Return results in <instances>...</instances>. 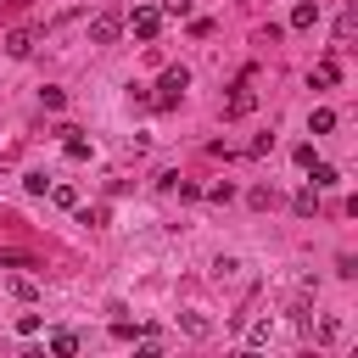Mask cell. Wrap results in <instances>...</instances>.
<instances>
[{"label":"cell","instance_id":"1","mask_svg":"<svg viewBox=\"0 0 358 358\" xmlns=\"http://www.w3.org/2000/svg\"><path fill=\"white\" fill-rule=\"evenodd\" d=\"M185 90H190V73H185V67H168V73H162V84H157V95H151V106H162V112H168V106H179V95H185Z\"/></svg>","mask_w":358,"mask_h":358},{"label":"cell","instance_id":"2","mask_svg":"<svg viewBox=\"0 0 358 358\" xmlns=\"http://www.w3.org/2000/svg\"><path fill=\"white\" fill-rule=\"evenodd\" d=\"M252 106H257V90H252V73H241V84L224 101V117H252Z\"/></svg>","mask_w":358,"mask_h":358},{"label":"cell","instance_id":"3","mask_svg":"<svg viewBox=\"0 0 358 358\" xmlns=\"http://www.w3.org/2000/svg\"><path fill=\"white\" fill-rule=\"evenodd\" d=\"M162 22H168V17H162L157 6H140V11H134V17L123 22V28H134V39H145V45H151V39L162 34Z\"/></svg>","mask_w":358,"mask_h":358},{"label":"cell","instance_id":"4","mask_svg":"<svg viewBox=\"0 0 358 358\" xmlns=\"http://www.w3.org/2000/svg\"><path fill=\"white\" fill-rule=\"evenodd\" d=\"M117 34H123V17H117V11H95V17H90V39H95V45H112Z\"/></svg>","mask_w":358,"mask_h":358},{"label":"cell","instance_id":"5","mask_svg":"<svg viewBox=\"0 0 358 358\" xmlns=\"http://www.w3.org/2000/svg\"><path fill=\"white\" fill-rule=\"evenodd\" d=\"M291 207H296V218H313V213H319V190H313V185H302V190L291 196Z\"/></svg>","mask_w":358,"mask_h":358},{"label":"cell","instance_id":"6","mask_svg":"<svg viewBox=\"0 0 358 358\" xmlns=\"http://www.w3.org/2000/svg\"><path fill=\"white\" fill-rule=\"evenodd\" d=\"M336 78H341V67H336V56H324V62L313 67V90H330Z\"/></svg>","mask_w":358,"mask_h":358},{"label":"cell","instance_id":"7","mask_svg":"<svg viewBox=\"0 0 358 358\" xmlns=\"http://www.w3.org/2000/svg\"><path fill=\"white\" fill-rule=\"evenodd\" d=\"M319 22V0H296V11H291V28H313Z\"/></svg>","mask_w":358,"mask_h":358},{"label":"cell","instance_id":"8","mask_svg":"<svg viewBox=\"0 0 358 358\" xmlns=\"http://www.w3.org/2000/svg\"><path fill=\"white\" fill-rule=\"evenodd\" d=\"M6 50H11V56H28V50H34V34H28V28L6 34Z\"/></svg>","mask_w":358,"mask_h":358},{"label":"cell","instance_id":"9","mask_svg":"<svg viewBox=\"0 0 358 358\" xmlns=\"http://www.w3.org/2000/svg\"><path fill=\"white\" fill-rule=\"evenodd\" d=\"M308 173H313V190H324V185H336V168H330V162H319V157L308 162Z\"/></svg>","mask_w":358,"mask_h":358},{"label":"cell","instance_id":"10","mask_svg":"<svg viewBox=\"0 0 358 358\" xmlns=\"http://www.w3.org/2000/svg\"><path fill=\"white\" fill-rule=\"evenodd\" d=\"M179 324H185V336H196V341H201V336H213V324H207L201 313H179Z\"/></svg>","mask_w":358,"mask_h":358},{"label":"cell","instance_id":"11","mask_svg":"<svg viewBox=\"0 0 358 358\" xmlns=\"http://www.w3.org/2000/svg\"><path fill=\"white\" fill-rule=\"evenodd\" d=\"M50 352L73 358V352H78V336H73V330H56V336H50Z\"/></svg>","mask_w":358,"mask_h":358},{"label":"cell","instance_id":"12","mask_svg":"<svg viewBox=\"0 0 358 358\" xmlns=\"http://www.w3.org/2000/svg\"><path fill=\"white\" fill-rule=\"evenodd\" d=\"M308 129H313V134H330V129H336V112H330V106H319V112L308 117Z\"/></svg>","mask_w":358,"mask_h":358},{"label":"cell","instance_id":"13","mask_svg":"<svg viewBox=\"0 0 358 358\" xmlns=\"http://www.w3.org/2000/svg\"><path fill=\"white\" fill-rule=\"evenodd\" d=\"M50 201H56V207H78V190H73V185H50Z\"/></svg>","mask_w":358,"mask_h":358},{"label":"cell","instance_id":"14","mask_svg":"<svg viewBox=\"0 0 358 358\" xmlns=\"http://www.w3.org/2000/svg\"><path fill=\"white\" fill-rule=\"evenodd\" d=\"M39 101H45L50 112H56V106H67V90H56V84H45V90H39Z\"/></svg>","mask_w":358,"mask_h":358},{"label":"cell","instance_id":"15","mask_svg":"<svg viewBox=\"0 0 358 358\" xmlns=\"http://www.w3.org/2000/svg\"><path fill=\"white\" fill-rule=\"evenodd\" d=\"M22 190H28V196H45L50 179H45V173H22Z\"/></svg>","mask_w":358,"mask_h":358},{"label":"cell","instance_id":"16","mask_svg":"<svg viewBox=\"0 0 358 358\" xmlns=\"http://www.w3.org/2000/svg\"><path fill=\"white\" fill-rule=\"evenodd\" d=\"M0 268H34L28 252H0Z\"/></svg>","mask_w":358,"mask_h":358},{"label":"cell","instance_id":"17","mask_svg":"<svg viewBox=\"0 0 358 358\" xmlns=\"http://www.w3.org/2000/svg\"><path fill=\"white\" fill-rule=\"evenodd\" d=\"M11 291H17V296H22V302H34V296H39V285H34V280H28V274H22V280H11Z\"/></svg>","mask_w":358,"mask_h":358},{"label":"cell","instance_id":"18","mask_svg":"<svg viewBox=\"0 0 358 358\" xmlns=\"http://www.w3.org/2000/svg\"><path fill=\"white\" fill-rule=\"evenodd\" d=\"M157 11H162V17H190V0H162Z\"/></svg>","mask_w":358,"mask_h":358}]
</instances>
